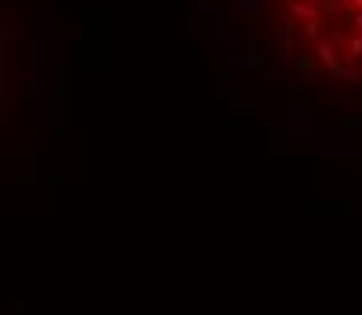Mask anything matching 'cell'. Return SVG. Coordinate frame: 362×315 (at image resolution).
<instances>
[{"instance_id":"obj_1","label":"cell","mask_w":362,"mask_h":315,"mask_svg":"<svg viewBox=\"0 0 362 315\" xmlns=\"http://www.w3.org/2000/svg\"><path fill=\"white\" fill-rule=\"evenodd\" d=\"M257 22L293 76L362 91V0H257Z\"/></svg>"}]
</instances>
